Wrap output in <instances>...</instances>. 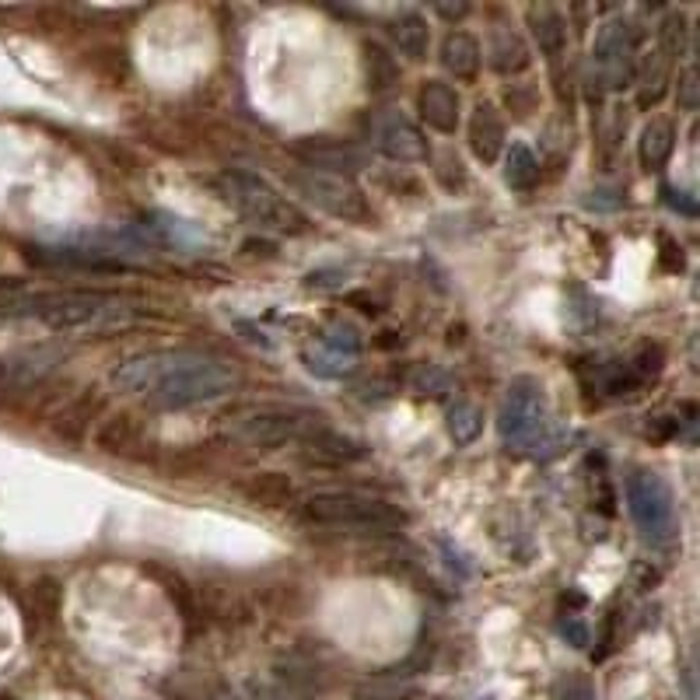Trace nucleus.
<instances>
[{"mask_svg": "<svg viewBox=\"0 0 700 700\" xmlns=\"http://www.w3.org/2000/svg\"><path fill=\"white\" fill-rule=\"evenodd\" d=\"M547 428V392L532 375L511 378L508 396L502 403V417H497V431L508 445H536Z\"/></svg>", "mask_w": 700, "mask_h": 700, "instance_id": "423d86ee", "label": "nucleus"}, {"mask_svg": "<svg viewBox=\"0 0 700 700\" xmlns=\"http://www.w3.org/2000/svg\"><path fill=\"white\" fill-rule=\"evenodd\" d=\"M95 445L98 452L106 455H119V459H144V449L140 445H151L144 420L130 410H119L112 417L103 420V428L95 431Z\"/></svg>", "mask_w": 700, "mask_h": 700, "instance_id": "ddd939ff", "label": "nucleus"}, {"mask_svg": "<svg viewBox=\"0 0 700 700\" xmlns=\"http://www.w3.org/2000/svg\"><path fill=\"white\" fill-rule=\"evenodd\" d=\"M560 634H564V642L571 648H589V627L578 616H564V620H560Z\"/></svg>", "mask_w": 700, "mask_h": 700, "instance_id": "e433bc0d", "label": "nucleus"}, {"mask_svg": "<svg viewBox=\"0 0 700 700\" xmlns=\"http://www.w3.org/2000/svg\"><path fill=\"white\" fill-rule=\"evenodd\" d=\"M91 71L103 74L109 85H123V77H127L130 64H127L123 50H95V53H91Z\"/></svg>", "mask_w": 700, "mask_h": 700, "instance_id": "c85d7f7f", "label": "nucleus"}, {"mask_svg": "<svg viewBox=\"0 0 700 700\" xmlns=\"http://www.w3.org/2000/svg\"><path fill=\"white\" fill-rule=\"evenodd\" d=\"M627 368H631L637 378H651V375H658V371H663V347H658V344H648V340H645V344H637V347H634V357L627 362Z\"/></svg>", "mask_w": 700, "mask_h": 700, "instance_id": "7c9ffc66", "label": "nucleus"}, {"mask_svg": "<svg viewBox=\"0 0 700 700\" xmlns=\"http://www.w3.org/2000/svg\"><path fill=\"white\" fill-rule=\"evenodd\" d=\"M29 603H32L39 620H56L60 613H64V582L53 574H39L29 589Z\"/></svg>", "mask_w": 700, "mask_h": 700, "instance_id": "a878e982", "label": "nucleus"}, {"mask_svg": "<svg viewBox=\"0 0 700 700\" xmlns=\"http://www.w3.org/2000/svg\"><path fill=\"white\" fill-rule=\"evenodd\" d=\"M375 144L392 162H424L428 158V140L417 130L413 119L403 112H386L375 123Z\"/></svg>", "mask_w": 700, "mask_h": 700, "instance_id": "f8f14e48", "label": "nucleus"}, {"mask_svg": "<svg viewBox=\"0 0 700 700\" xmlns=\"http://www.w3.org/2000/svg\"><path fill=\"white\" fill-rule=\"evenodd\" d=\"M568 700H595V690L589 679H574V683L568 687Z\"/></svg>", "mask_w": 700, "mask_h": 700, "instance_id": "79ce46f5", "label": "nucleus"}, {"mask_svg": "<svg viewBox=\"0 0 700 700\" xmlns=\"http://www.w3.org/2000/svg\"><path fill=\"white\" fill-rule=\"evenodd\" d=\"M235 386H238V371H231L222 362H211V357H200L190 351H162L154 386L144 396L158 410H183V407L222 399Z\"/></svg>", "mask_w": 700, "mask_h": 700, "instance_id": "f257e3e1", "label": "nucleus"}, {"mask_svg": "<svg viewBox=\"0 0 700 700\" xmlns=\"http://www.w3.org/2000/svg\"><path fill=\"white\" fill-rule=\"evenodd\" d=\"M323 344H330V347H336V351H344V354H354V357H357V351H362V336H357L354 326L336 323V326H330V333H326Z\"/></svg>", "mask_w": 700, "mask_h": 700, "instance_id": "473e14b6", "label": "nucleus"}, {"mask_svg": "<svg viewBox=\"0 0 700 700\" xmlns=\"http://www.w3.org/2000/svg\"><path fill=\"white\" fill-rule=\"evenodd\" d=\"M243 497L252 505H259V508H284L294 497V480L288 473H277V470L252 473L243 484Z\"/></svg>", "mask_w": 700, "mask_h": 700, "instance_id": "6ab92c4d", "label": "nucleus"}, {"mask_svg": "<svg viewBox=\"0 0 700 700\" xmlns=\"http://www.w3.org/2000/svg\"><path fill=\"white\" fill-rule=\"evenodd\" d=\"M130 305H123V294L116 291H88V288H67V291H43V294H22L14 305V315H35L50 330H85V326H119L127 323Z\"/></svg>", "mask_w": 700, "mask_h": 700, "instance_id": "f03ea898", "label": "nucleus"}, {"mask_svg": "<svg viewBox=\"0 0 700 700\" xmlns=\"http://www.w3.org/2000/svg\"><path fill=\"white\" fill-rule=\"evenodd\" d=\"M312 417L305 410H284V407H270V410H252L246 417L235 420L231 434L246 445H259V449H280L288 442H298L305 438L312 428Z\"/></svg>", "mask_w": 700, "mask_h": 700, "instance_id": "6e6552de", "label": "nucleus"}, {"mask_svg": "<svg viewBox=\"0 0 700 700\" xmlns=\"http://www.w3.org/2000/svg\"><path fill=\"white\" fill-rule=\"evenodd\" d=\"M442 64L459 82H473L480 74V43L470 32H452L442 43Z\"/></svg>", "mask_w": 700, "mask_h": 700, "instance_id": "412c9836", "label": "nucleus"}, {"mask_svg": "<svg viewBox=\"0 0 700 700\" xmlns=\"http://www.w3.org/2000/svg\"><path fill=\"white\" fill-rule=\"evenodd\" d=\"M365 77H368L371 95H386V91L399 88V64L386 46L365 43Z\"/></svg>", "mask_w": 700, "mask_h": 700, "instance_id": "4be33fe9", "label": "nucleus"}, {"mask_svg": "<svg viewBox=\"0 0 700 700\" xmlns=\"http://www.w3.org/2000/svg\"><path fill=\"white\" fill-rule=\"evenodd\" d=\"M217 186H222L228 204L256 225L280 231V235L309 231V217L298 211L291 200L280 196L267 179H259L246 169H228V172H222V179H217Z\"/></svg>", "mask_w": 700, "mask_h": 700, "instance_id": "7ed1b4c3", "label": "nucleus"}, {"mask_svg": "<svg viewBox=\"0 0 700 700\" xmlns=\"http://www.w3.org/2000/svg\"><path fill=\"white\" fill-rule=\"evenodd\" d=\"M658 246H663V267L666 270H683V252H679V243H672L669 235H658Z\"/></svg>", "mask_w": 700, "mask_h": 700, "instance_id": "ea45409f", "label": "nucleus"}, {"mask_svg": "<svg viewBox=\"0 0 700 700\" xmlns=\"http://www.w3.org/2000/svg\"><path fill=\"white\" fill-rule=\"evenodd\" d=\"M288 151L312 172L344 175V179L351 172H362L368 165L365 151L357 144H351V140H344V137H302V140H294Z\"/></svg>", "mask_w": 700, "mask_h": 700, "instance_id": "9b49d317", "label": "nucleus"}, {"mask_svg": "<svg viewBox=\"0 0 700 700\" xmlns=\"http://www.w3.org/2000/svg\"><path fill=\"white\" fill-rule=\"evenodd\" d=\"M683 43H687V22H683V14L676 11L663 22V53L666 56H679V53H683Z\"/></svg>", "mask_w": 700, "mask_h": 700, "instance_id": "2f4dec72", "label": "nucleus"}, {"mask_svg": "<svg viewBox=\"0 0 700 700\" xmlns=\"http://www.w3.org/2000/svg\"><path fill=\"white\" fill-rule=\"evenodd\" d=\"M98 410H103V392H98V389L82 392V396L71 399V403L56 413L53 434L60 438V442H67V445H82L85 438H88L91 420L98 417Z\"/></svg>", "mask_w": 700, "mask_h": 700, "instance_id": "f3484780", "label": "nucleus"}, {"mask_svg": "<svg viewBox=\"0 0 700 700\" xmlns=\"http://www.w3.org/2000/svg\"><path fill=\"white\" fill-rule=\"evenodd\" d=\"M627 508L634 526L642 529V536L655 547H669L676 539V508H672V494L666 487V480L651 473V470H634L627 473Z\"/></svg>", "mask_w": 700, "mask_h": 700, "instance_id": "39448f33", "label": "nucleus"}, {"mask_svg": "<svg viewBox=\"0 0 700 700\" xmlns=\"http://www.w3.org/2000/svg\"><path fill=\"white\" fill-rule=\"evenodd\" d=\"M480 431H484V413L473 403H455L449 410V434L455 445H473Z\"/></svg>", "mask_w": 700, "mask_h": 700, "instance_id": "bb28decb", "label": "nucleus"}, {"mask_svg": "<svg viewBox=\"0 0 700 700\" xmlns=\"http://www.w3.org/2000/svg\"><path fill=\"white\" fill-rule=\"evenodd\" d=\"M305 365L319 375V378H340L354 368V354H344L330 344H319L312 351H305Z\"/></svg>", "mask_w": 700, "mask_h": 700, "instance_id": "cd10ccee", "label": "nucleus"}, {"mask_svg": "<svg viewBox=\"0 0 700 700\" xmlns=\"http://www.w3.org/2000/svg\"><path fill=\"white\" fill-rule=\"evenodd\" d=\"M302 442H305L312 459H319V463H330V466L357 463V459L368 455L365 442H357V438H351V434H340L333 428H323V424H312Z\"/></svg>", "mask_w": 700, "mask_h": 700, "instance_id": "dca6fc26", "label": "nucleus"}, {"mask_svg": "<svg viewBox=\"0 0 700 700\" xmlns=\"http://www.w3.org/2000/svg\"><path fill=\"white\" fill-rule=\"evenodd\" d=\"M526 18H529V32H532L539 50H543L547 56L564 53V46H568V22H564V14H560V8H553V4H529Z\"/></svg>", "mask_w": 700, "mask_h": 700, "instance_id": "a211bd4d", "label": "nucleus"}, {"mask_svg": "<svg viewBox=\"0 0 700 700\" xmlns=\"http://www.w3.org/2000/svg\"><path fill=\"white\" fill-rule=\"evenodd\" d=\"M392 39H396V46H399V53H403V56L424 60L428 46H431V32H428L424 14H417V11L399 14L392 22Z\"/></svg>", "mask_w": 700, "mask_h": 700, "instance_id": "5701e85b", "label": "nucleus"}, {"mask_svg": "<svg viewBox=\"0 0 700 700\" xmlns=\"http://www.w3.org/2000/svg\"><path fill=\"white\" fill-rule=\"evenodd\" d=\"M505 103H508V109H515V116H529L536 109V88L523 91V85H508L505 88Z\"/></svg>", "mask_w": 700, "mask_h": 700, "instance_id": "f704fd0d", "label": "nucleus"}, {"mask_svg": "<svg viewBox=\"0 0 700 700\" xmlns=\"http://www.w3.org/2000/svg\"><path fill=\"white\" fill-rule=\"evenodd\" d=\"M679 91H676V103H679V109H697L700 106V98H697V71L693 67H687L683 71V77H679Z\"/></svg>", "mask_w": 700, "mask_h": 700, "instance_id": "c9c22d12", "label": "nucleus"}, {"mask_svg": "<svg viewBox=\"0 0 700 700\" xmlns=\"http://www.w3.org/2000/svg\"><path fill=\"white\" fill-rule=\"evenodd\" d=\"M634 574H637V582H642L637 589H655V585H658V571H655V568H645V564H642Z\"/></svg>", "mask_w": 700, "mask_h": 700, "instance_id": "37998d69", "label": "nucleus"}, {"mask_svg": "<svg viewBox=\"0 0 700 700\" xmlns=\"http://www.w3.org/2000/svg\"><path fill=\"white\" fill-rule=\"evenodd\" d=\"M663 193H666V204H669V211L683 214V217H697V200H693L690 193H683V190H672V186H666Z\"/></svg>", "mask_w": 700, "mask_h": 700, "instance_id": "58836bf2", "label": "nucleus"}, {"mask_svg": "<svg viewBox=\"0 0 700 700\" xmlns=\"http://www.w3.org/2000/svg\"><path fill=\"white\" fill-rule=\"evenodd\" d=\"M344 280H347V273L336 270V267H330V270H312V273L305 277V288H315V291H340V288H344Z\"/></svg>", "mask_w": 700, "mask_h": 700, "instance_id": "72a5a7b5", "label": "nucleus"}, {"mask_svg": "<svg viewBox=\"0 0 700 700\" xmlns=\"http://www.w3.org/2000/svg\"><path fill=\"white\" fill-rule=\"evenodd\" d=\"M470 151L480 165H494L505 151V123L491 103H480L470 116Z\"/></svg>", "mask_w": 700, "mask_h": 700, "instance_id": "2eb2a0df", "label": "nucleus"}, {"mask_svg": "<svg viewBox=\"0 0 700 700\" xmlns=\"http://www.w3.org/2000/svg\"><path fill=\"white\" fill-rule=\"evenodd\" d=\"M676 148V123L669 116H655L648 119V127L642 130V144H637V154H642V165L648 172H658L666 162H669V154Z\"/></svg>", "mask_w": 700, "mask_h": 700, "instance_id": "aec40b11", "label": "nucleus"}, {"mask_svg": "<svg viewBox=\"0 0 700 700\" xmlns=\"http://www.w3.org/2000/svg\"><path fill=\"white\" fill-rule=\"evenodd\" d=\"M491 64L497 74L511 77V74H523L532 64V56H529V46L515 32H497L491 43Z\"/></svg>", "mask_w": 700, "mask_h": 700, "instance_id": "b1692460", "label": "nucleus"}, {"mask_svg": "<svg viewBox=\"0 0 700 700\" xmlns=\"http://www.w3.org/2000/svg\"><path fill=\"white\" fill-rule=\"evenodd\" d=\"M288 183L294 190H302L315 207H323L326 214L340 217V222H351V225H368L371 222V207H368L365 193L357 190L351 179H344V175L294 169L288 175Z\"/></svg>", "mask_w": 700, "mask_h": 700, "instance_id": "0eeeda50", "label": "nucleus"}, {"mask_svg": "<svg viewBox=\"0 0 700 700\" xmlns=\"http://www.w3.org/2000/svg\"><path fill=\"white\" fill-rule=\"evenodd\" d=\"M438 179H442L445 190H452V179H455V190H463L466 172H463V165H459L455 154H445V158H442V165H438Z\"/></svg>", "mask_w": 700, "mask_h": 700, "instance_id": "4c0bfd02", "label": "nucleus"}, {"mask_svg": "<svg viewBox=\"0 0 700 700\" xmlns=\"http://www.w3.org/2000/svg\"><path fill=\"white\" fill-rule=\"evenodd\" d=\"M417 106L420 116H424V123L438 133H455L459 130V119H463V103H459V91L445 82H428L417 95Z\"/></svg>", "mask_w": 700, "mask_h": 700, "instance_id": "4468645a", "label": "nucleus"}, {"mask_svg": "<svg viewBox=\"0 0 700 700\" xmlns=\"http://www.w3.org/2000/svg\"><path fill=\"white\" fill-rule=\"evenodd\" d=\"M144 571H148V574H154L158 582H162V589L175 599V606L183 610V616H186V620H193V599H190V589H186L183 578L172 574V571H165V568H158V564H148Z\"/></svg>", "mask_w": 700, "mask_h": 700, "instance_id": "c756f323", "label": "nucleus"}, {"mask_svg": "<svg viewBox=\"0 0 700 700\" xmlns=\"http://www.w3.org/2000/svg\"><path fill=\"white\" fill-rule=\"evenodd\" d=\"M434 14H442L445 22H459V18L470 14V4H434Z\"/></svg>", "mask_w": 700, "mask_h": 700, "instance_id": "a19ab883", "label": "nucleus"}, {"mask_svg": "<svg viewBox=\"0 0 700 700\" xmlns=\"http://www.w3.org/2000/svg\"><path fill=\"white\" fill-rule=\"evenodd\" d=\"M642 43L637 29L627 18H610V22L599 29L595 39V64L603 71V82L610 88H624L634 82V50Z\"/></svg>", "mask_w": 700, "mask_h": 700, "instance_id": "9d476101", "label": "nucleus"}, {"mask_svg": "<svg viewBox=\"0 0 700 700\" xmlns=\"http://www.w3.org/2000/svg\"><path fill=\"white\" fill-rule=\"evenodd\" d=\"M305 518L319 526H351V529H399L407 526V511L383 502V497L357 491H319L305 502Z\"/></svg>", "mask_w": 700, "mask_h": 700, "instance_id": "20e7f679", "label": "nucleus"}, {"mask_svg": "<svg viewBox=\"0 0 700 700\" xmlns=\"http://www.w3.org/2000/svg\"><path fill=\"white\" fill-rule=\"evenodd\" d=\"M505 183L518 193H529L539 183V162L526 144H511L505 158Z\"/></svg>", "mask_w": 700, "mask_h": 700, "instance_id": "393cba45", "label": "nucleus"}, {"mask_svg": "<svg viewBox=\"0 0 700 700\" xmlns=\"http://www.w3.org/2000/svg\"><path fill=\"white\" fill-rule=\"evenodd\" d=\"M64 357H67V347L56 344V340L11 351L8 357H0V392L18 396V392L35 389L50 371L64 365Z\"/></svg>", "mask_w": 700, "mask_h": 700, "instance_id": "1a4fd4ad", "label": "nucleus"}]
</instances>
